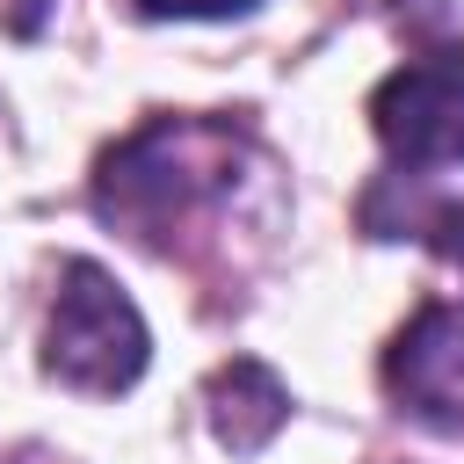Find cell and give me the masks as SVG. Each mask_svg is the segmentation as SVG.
I'll use <instances>...</instances> for the list:
<instances>
[{"mask_svg":"<svg viewBox=\"0 0 464 464\" xmlns=\"http://www.w3.org/2000/svg\"><path fill=\"white\" fill-rule=\"evenodd\" d=\"M138 14H181V22H225V14H246L254 0H130Z\"/></svg>","mask_w":464,"mask_h":464,"instance_id":"6","label":"cell"},{"mask_svg":"<svg viewBox=\"0 0 464 464\" xmlns=\"http://www.w3.org/2000/svg\"><path fill=\"white\" fill-rule=\"evenodd\" d=\"M370 123L399 167H450L464 160V51L406 58L377 94Z\"/></svg>","mask_w":464,"mask_h":464,"instance_id":"3","label":"cell"},{"mask_svg":"<svg viewBox=\"0 0 464 464\" xmlns=\"http://www.w3.org/2000/svg\"><path fill=\"white\" fill-rule=\"evenodd\" d=\"M232 160H239V138H232L225 123L167 116V123H145L138 138H123V145L102 160L94 203H102V218L123 225L130 239L167 246L174 225H188L203 203L232 196Z\"/></svg>","mask_w":464,"mask_h":464,"instance_id":"1","label":"cell"},{"mask_svg":"<svg viewBox=\"0 0 464 464\" xmlns=\"http://www.w3.org/2000/svg\"><path fill=\"white\" fill-rule=\"evenodd\" d=\"M145 355H152V334H145L138 304L116 290V276L94 261H65L58 297H51V326H44V370L65 392L116 399L145 377Z\"/></svg>","mask_w":464,"mask_h":464,"instance_id":"2","label":"cell"},{"mask_svg":"<svg viewBox=\"0 0 464 464\" xmlns=\"http://www.w3.org/2000/svg\"><path fill=\"white\" fill-rule=\"evenodd\" d=\"M0 464H65V457H51V450H7Z\"/></svg>","mask_w":464,"mask_h":464,"instance_id":"7","label":"cell"},{"mask_svg":"<svg viewBox=\"0 0 464 464\" xmlns=\"http://www.w3.org/2000/svg\"><path fill=\"white\" fill-rule=\"evenodd\" d=\"M450 232H457V239H442V246H450V261L464 268V218H450Z\"/></svg>","mask_w":464,"mask_h":464,"instance_id":"8","label":"cell"},{"mask_svg":"<svg viewBox=\"0 0 464 464\" xmlns=\"http://www.w3.org/2000/svg\"><path fill=\"white\" fill-rule=\"evenodd\" d=\"M384 384L420 420L464 428V312L457 304H420L413 326L384 355Z\"/></svg>","mask_w":464,"mask_h":464,"instance_id":"4","label":"cell"},{"mask_svg":"<svg viewBox=\"0 0 464 464\" xmlns=\"http://www.w3.org/2000/svg\"><path fill=\"white\" fill-rule=\"evenodd\" d=\"M203 406H210V428H218V442H225L232 457H254V450L290 420L283 377H276L268 362H254V355H232V362L210 377Z\"/></svg>","mask_w":464,"mask_h":464,"instance_id":"5","label":"cell"}]
</instances>
